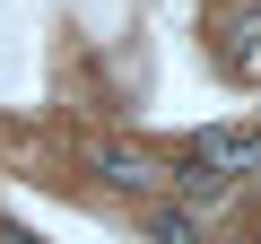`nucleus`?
<instances>
[{
	"mask_svg": "<svg viewBox=\"0 0 261 244\" xmlns=\"http://www.w3.org/2000/svg\"><path fill=\"white\" fill-rule=\"evenodd\" d=\"M192 175H218V183L261 175V131H200L192 140Z\"/></svg>",
	"mask_w": 261,
	"mask_h": 244,
	"instance_id": "obj_1",
	"label": "nucleus"
},
{
	"mask_svg": "<svg viewBox=\"0 0 261 244\" xmlns=\"http://www.w3.org/2000/svg\"><path fill=\"white\" fill-rule=\"evenodd\" d=\"M218 61H226L235 79H261V9H244V18L226 27V44H218Z\"/></svg>",
	"mask_w": 261,
	"mask_h": 244,
	"instance_id": "obj_2",
	"label": "nucleus"
},
{
	"mask_svg": "<svg viewBox=\"0 0 261 244\" xmlns=\"http://www.w3.org/2000/svg\"><path fill=\"white\" fill-rule=\"evenodd\" d=\"M96 175H105V183H140L148 166H140V157H130V149H105V157H96Z\"/></svg>",
	"mask_w": 261,
	"mask_h": 244,
	"instance_id": "obj_3",
	"label": "nucleus"
}]
</instances>
